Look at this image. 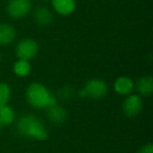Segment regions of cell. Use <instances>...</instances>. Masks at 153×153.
<instances>
[{"instance_id": "cell-1", "label": "cell", "mask_w": 153, "mask_h": 153, "mask_svg": "<svg viewBox=\"0 0 153 153\" xmlns=\"http://www.w3.org/2000/svg\"><path fill=\"white\" fill-rule=\"evenodd\" d=\"M17 130L21 135L36 140H45L48 136L44 124L34 114H25L17 122Z\"/></svg>"}, {"instance_id": "cell-2", "label": "cell", "mask_w": 153, "mask_h": 153, "mask_svg": "<svg viewBox=\"0 0 153 153\" xmlns=\"http://www.w3.org/2000/svg\"><path fill=\"white\" fill-rule=\"evenodd\" d=\"M26 101L32 107L37 109H47L57 104L56 97L41 83H32L25 92Z\"/></svg>"}, {"instance_id": "cell-3", "label": "cell", "mask_w": 153, "mask_h": 153, "mask_svg": "<svg viewBox=\"0 0 153 153\" xmlns=\"http://www.w3.org/2000/svg\"><path fill=\"white\" fill-rule=\"evenodd\" d=\"M108 92V85L105 81L101 79H90L85 84L83 89L80 91L82 98L88 97L91 99L104 98Z\"/></svg>"}, {"instance_id": "cell-4", "label": "cell", "mask_w": 153, "mask_h": 153, "mask_svg": "<svg viewBox=\"0 0 153 153\" xmlns=\"http://www.w3.org/2000/svg\"><path fill=\"white\" fill-rule=\"evenodd\" d=\"M32 0H9L7 12L13 19H22L32 12Z\"/></svg>"}, {"instance_id": "cell-5", "label": "cell", "mask_w": 153, "mask_h": 153, "mask_svg": "<svg viewBox=\"0 0 153 153\" xmlns=\"http://www.w3.org/2000/svg\"><path fill=\"white\" fill-rule=\"evenodd\" d=\"M16 56L18 59L22 60H30L34 59L37 56L39 51V44L36 40L32 38H25L19 41L17 45H16Z\"/></svg>"}, {"instance_id": "cell-6", "label": "cell", "mask_w": 153, "mask_h": 153, "mask_svg": "<svg viewBox=\"0 0 153 153\" xmlns=\"http://www.w3.org/2000/svg\"><path fill=\"white\" fill-rule=\"evenodd\" d=\"M143 109V100L138 94H128L123 102V111L127 117H136Z\"/></svg>"}, {"instance_id": "cell-7", "label": "cell", "mask_w": 153, "mask_h": 153, "mask_svg": "<svg viewBox=\"0 0 153 153\" xmlns=\"http://www.w3.org/2000/svg\"><path fill=\"white\" fill-rule=\"evenodd\" d=\"M53 11L61 16H69L74 12L76 7V0H51Z\"/></svg>"}, {"instance_id": "cell-8", "label": "cell", "mask_w": 153, "mask_h": 153, "mask_svg": "<svg viewBox=\"0 0 153 153\" xmlns=\"http://www.w3.org/2000/svg\"><path fill=\"white\" fill-rule=\"evenodd\" d=\"M113 88H114V91L120 96H128L134 89V82L129 76H122L115 80Z\"/></svg>"}, {"instance_id": "cell-9", "label": "cell", "mask_w": 153, "mask_h": 153, "mask_svg": "<svg viewBox=\"0 0 153 153\" xmlns=\"http://www.w3.org/2000/svg\"><path fill=\"white\" fill-rule=\"evenodd\" d=\"M34 19L40 26H48L53 20V14L48 7L40 5L34 11Z\"/></svg>"}, {"instance_id": "cell-10", "label": "cell", "mask_w": 153, "mask_h": 153, "mask_svg": "<svg viewBox=\"0 0 153 153\" xmlns=\"http://www.w3.org/2000/svg\"><path fill=\"white\" fill-rule=\"evenodd\" d=\"M16 38V30L10 23H0V45H9Z\"/></svg>"}, {"instance_id": "cell-11", "label": "cell", "mask_w": 153, "mask_h": 153, "mask_svg": "<svg viewBox=\"0 0 153 153\" xmlns=\"http://www.w3.org/2000/svg\"><path fill=\"white\" fill-rule=\"evenodd\" d=\"M47 117L53 124H62L65 122L67 117V112L63 107L58 104L47 108Z\"/></svg>"}, {"instance_id": "cell-12", "label": "cell", "mask_w": 153, "mask_h": 153, "mask_svg": "<svg viewBox=\"0 0 153 153\" xmlns=\"http://www.w3.org/2000/svg\"><path fill=\"white\" fill-rule=\"evenodd\" d=\"M134 87L140 96L148 97L153 92V79L151 76H140L137 80L136 84H134Z\"/></svg>"}, {"instance_id": "cell-13", "label": "cell", "mask_w": 153, "mask_h": 153, "mask_svg": "<svg viewBox=\"0 0 153 153\" xmlns=\"http://www.w3.org/2000/svg\"><path fill=\"white\" fill-rule=\"evenodd\" d=\"M13 69L16 76L22 78V76H26L30 74V71H32V65H30V61H27V60L18 59L15 62V64H14Z\"/></svg>"}, {"instance_id": "cell-14", "label": "cell", "mask_w": 153, "mask_h": 153, "mask_svg": "<svg viewBox=\"0 0 153 153\" xmlns=\"http://www.w3.org/2000/svg\"><path fill=\"white\" fill-rule=\"evenodd\" d=\"M15 111L9 105L1 107L0 108V123L3 126H9L14 123L15 121Z\"/></svg>"}, {"instance_id": "cell-15", "label": "cell", "mask_w": 153, "mask_h": 153, "mask_svg": "<svg viewBox=\"0 0 153 153\" xmlns=\"http://www.w3.org/2000/svg\"><path fill=\"white\" fill-rule=\"evenodd\" d=\"M12 90L11 87L7 83L0 82V108L9 104V101L11 99Z\"/></svg>"}, {"instance_id": "cell-16", "label": "cell", "mask_w": 153, "mask_h": 153, "mask_svg": "<svg viewBox=\"0 0 153 153\" xmlns=\"http://www.w3.org/2000/svg\"><path fill=\"white\" fill-rule=\"evenodd\" d=\"M137 153H153V145L151 143L144 145L140 150L137 151Z\"/></svg>"}, {"instance_id": "cell-17", "label": "cell", "mask_w": 153, "mask_h": 153, "mask_svg": "<svg viewBox=\"0 0 153 153\" xmlns=\"http://www.w3.org/2000/svg\"><path fill=\"white\" fill-rule=\"evenodd\" d=\"M2 127H3V125L1 123H0V131H1V130H2Z\"/></svg>"}, {"instance_id": "cell-18", "label": "cell", "mask_w": 153, "mask_h": 153, "mask_svg": "<svg viewBox=\"0 0 153 153\" xmlns=\"http://www.w3.org/2000/svg\"><path fill=\"white\" fill-rule=\"evenodd\" d=\"M0 60H1V56H0Z\"/></svg>"}, {"instance_id": "cell-19", "label": "cell", "mask_w": 153, "mask_h": 153, "mask_svg": "<svg viewBox=\"0 0 153 153\" xmlns=\"http://www.w3.org/2000/svg\"><path fill=\"white\" fill-rule=\"evenodd\" d=\"M46 1H48V0H46Z\"/></svg>"}]
</instances>
